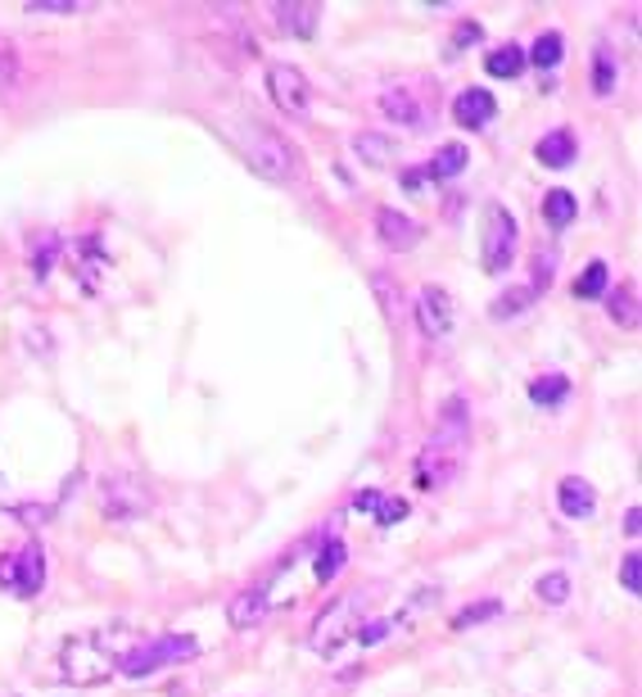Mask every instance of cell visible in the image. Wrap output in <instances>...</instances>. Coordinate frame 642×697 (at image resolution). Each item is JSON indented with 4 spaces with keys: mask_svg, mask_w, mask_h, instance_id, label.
Listing matches in <instances>:
<instances>
[{
    "mask_svg": "<svg viewBox=\"0 0 642 697\" xmlns=\"http://www.w3.org/2000/svg\"><path fill=\"white\" fill-rule=\"evenodd\" d=\"M467 458H471V408L462 394H457V399L444 404L431 440L416 453V484L421 490H448V484L462 476Z\"/></svg>",
    "mask_w": 642,
    "mask_h": 697,
    "instance_id": "cell-1",
    "label": "cell"
},
{
    "mask_svg": "<svg viewBox=\"0 0 642 697\" xmlns=\"http://www.w3.org/2000/svg\"><path fill=\"white\" fill-rule=\"evenodd\" d=\"M122 634L113 625L105 629H86V634H73V639L64 644V652H59V671H64L69 684H105L109 675H118V661H122Z\"/></svg>",
    "mask_w": 642,
    "mask_h": 697,
    "instance_id": "cell-2",
    "label": "cell"
},
{
    "mask_svg": "<svg viewBox=\"0 0 642 697\" xmlns=\"http://www.w3.org/2000/svg\"><path fill=\"white\" fill-rule=\"evenodd\" d=\"M366 625H372V621L362 616V598L349 593L340 602H330V608L317 616L308 644H313L317 657L335 661V657H344L349 648H366Z\"/></svg>",
    "mask_w": 642,
    "mask_h": 697,
    "instance_id": "cell-3",
    "label": "cell"
},
{
    "mask_svg": "<svg viewBox=\"0 0 642 697\" xmlns=\"http://www.w3.org/2000/svg\"><path fill=\"white\" fill-rule=\"evenodd\" d=\"M240 149L267 181H286L294 172V145L267 123H244L240 128Z\"/></svg>",
    "mask_w": 642,
    "mask_h": 697,
    "instance_id": "cell-4",
    "label": "cell"
},
{
    "mask_svg": "<svg viewBox=\"0 0 642 697\" xmlns=\"http://www.w3.org/2000/svg\"><path fill=\"white\" fill-rule=\"evenodd\" d=\"M195 652H199V644H195V639H186V634H163V639H149V644H136V648L122 652L118 675H128V680H145V675L163 671V665L191 661Z\"/></svg>",
    "mask_w": 642,
    "mask_h": 697,
    "instance_id": "cell-5",
    "label": "cell"
},
{
    "mask_svg": "<svg viewBox=\"0 0 642 697\" xmlns=\"http://www.w3.org/2000/svg\"><path fill=\"white\" fill-rule=\"evenodd\" d=\"M516 240H521V223L507 204L488 200L484 204V272L488 277H502L516 259Z\"/></svg>",
    "mask_w": 642,
    "mask_h": 697,
    "instance_id": "cell-6",
    "label": "cell"
},
{
    "mask_svg": "<svg viewBox=\"0 0 642 697\" xmlns=\"http://www.w3.org/2000/svg\"><path fill=\"white\" fill-rule=\"evenodd\" d=\"M0 585H5L14 598H37L46 585V553L37 543H23L5 562H0Z\"/></svg>",
    "mask_w": 642,
    "mask_h": 697,
    "instance_id": "cell-7",
    "label": "cell"
},
{
    "mask_svg": "<svg viewBox=\"0 0 642 697\" xmlns=\"http://www.w3.org/2000/svg\"><path fill=\"white\" fill-rule=\"evenodd\" d=\"M267 96L281 113L303 118L313 109V82L303 77V69H294V64H271L267 69Z\"/></svg>",
    "mask_w": 642,
    "mask_h": 697,
    "instance_id": "cell-8",
    "label": "cell"
},
{
    "mask_svg": "<svg viewBox=\"0 0 642 697\" xmlns=\"http://www.w3.org/2000/svg\"><path fill=\"white\" fill-rule=\"evenodd\" d=\"M416 326L425 340H444L452 331V295L444 286H421L416 295Z\"/></svg>",
    "mask_w": 642,
    "mask_h": 697,
    "instance_id": "cell-9",
    "label": "cell"
},
{
    "mask_svg": "<svg viewBox=\"0 0 642 697\" xmlns=\"http://www.w3.org/2000/svg\"><path fill=\"white\" fill-rule=\"evenodd\" d=\"M452 118L462 128H471V132H480V128H488L498 118V100H494V91H484V86H471V91H462V96L452 100Z\"/></svg>",
    "mask_w": 642,
    "mask_h": 697,
    "instance_id": "cell-10",
    "label": "cell"
},
{
    "mask_svg": "<svg viewBox=\"0 0 642 697\" xmlns=\"http://www.w3.org/2000/svg\"><path fill=\"white\" fill-rule=\"evenodd\" d=\"M380 109H385V118H393L399 128H412V132H421L425 123H431V113H425V105L416 100L412 86H389L380 96Z\"/></svg>",
    "mask_w": 642,
    "mask_h": 697,
    "instance_id": "cell-11",
    "label": "cell"
},
{
    "mask_svg": "<svg viewBox=\"0 0 642 697\" xmlns=\"http://www.w3.org/2000/svg\"><path fill=\"white\" fill-rule=\"evenodd\" d=\"M271 19L281 23V33H290V37H303V41H308V37L317 33L322 5H313V0H277V5H271Z\"/></svg>",
    "mask_w": 642,
    "mask_h": 697,
    "instance_id": "cell-12",
    "label": "cell"
},
{
    "mask_svg": "<svg viewBox=\"0 0 642 697\" xmlns=\"http://www.w3.org/2000/svg\"><path fill=\"white\" fill-rule=\"evenodd\" d=\"M557 507H561V517L570 521H593V512H597V490L589 480H579V476H566L557 484Z\"/></svg>",
    "mask_w": 642,
    "mask_h": 697,
    "instance_id": "cell-13",
    "label": "cell"
},
{
    "mask_svg": "<svg viewBox=\"0 0 642 697\" xmlns=\"http://www.w3.org/2000/svg\"><path fill=\"white\" fill-rule=\"evenodd\" d=\"M376 236H380V245L385 250H412L416 240H421V227L408 218V214H399V208H380L376 214Z\"/></svg>",
    "mask_w": 642,
    "mask_h": 697,
    "instance_id": "cell-14",
    "label": "cell"
},
{
    "mask_svg": "<svg viewBox=\"0 0 642 697\" xmlns=\"http://www.w3.org/2000/svg\"><path fill=\"white\" fill-rule=\"evenodd\" d=\"M534 155H538V164H543V168H570V164H574V155H579L574 132H566V128L547 132V136L534 145Z\"/></svg>",
    "mask_w": 642,
    "mask_h": 697,
    "instance_id": "cell-15",
    "label": "cell"
},
{
    "mask_svg": "<svg viewBox=\"0 0 642 697\" xmlns=\"http://www.w3.org/2000/svg\"><path fill=\"white\" fill-rule=\"evenodd\" d=\"M353 507H358V512H372L380 526H399V521L408 517V498H389V494H380V490H362V494L353 498Z\"/></svg>",
    "mask_w": 642,
    "mask_h": 697,
    "instance_id": "cell-16",
    "label": "cell"
},
{
    "mask_svg": "<svg viewBox=\"0 0 642 697\" xmlns=\"http://www.w3.org/2000/svg\"><path fill=\"white\" fill-rule=\"evenodd\" d=\"M267 612H271V608H267V593H263V585H254V589L235 593V598H231V608H227V616H231V625H235V629H250V625H258Z\"/></svg>",
    "mask_w": 642,
    "mask_h": 697,
    "instance_id": "cell-17",
    "label": "cell"
},
{
    "mask_svg": "<svg viewBox=\"0 0 642 697\" xmlns=\"http://www.w3.org/2000/svg\"><path fill=\"white\" fill-rule=\"evenodd\" d=\"M606 313H610V322L616 326H638V286L633 281H625V286H616V290H606Z\"/></svg>",
    "mask_w": 642,
    "mask_h": 697,
    "instance_id": "cell-18",
    "label": "cell"
},
{
    "mask_svg": "<svg viewBox=\"0 0 642 697\" xmlns=\"http://www.w3.org/2000/svg\"><path fill=\"white\" fill-rule=\"evenodd\" d=\"M308 557H313V580L330 585L335 575L344 570V543L340 539H326V543H317V553H308Z\"/></svg>",
    "mask_w": 642,
    "mask_h": 697,
    "instance_id": "cell-19",
    "label": "cell"
},
{
    "mask_svg": "<svg viewBox=\"0 0 642 697\" xmlns=\"http://www.w3.org/2000/svg\"><path fill=\"white\" fill-rule=\"evenodd\" d=\"M574 218H579V204H574L570 191H547V195H543V223L553 227V231L570 227Z\"/></svg>",
    "mask_w": 642,
    "mask_h": 697,
    "instance_id": "cell-20",
    "label": "cell"
},
{
    "mask_svg": "<svg viewBox=\"0 0 642 697\" xmlns=\"http://www.w3.org/2000/svg\"><path fill=\"white\" fill-rule=\"evenodd\" d=\"M521 69H525V50L521 46H498V50L484 55V73L488 77H521Z\"/></svg>",
    "mask_w": 642,
    "mask_h": 697,
    "instance_id": "cell-21",
    "label": "cell"
},
{
    "mask_svg": "<svg viewBox=\"0 0 642 697\" xmlns=\"http://www.w3.org/2000/svg\"><path fill=\"white\" fill-rule=\"evenodd\" d=\"M525 59H530L534 69L553 73V69L561 64V59H566V37H561V33H543V37L530 46V55H525Z\"/></svg>",
    "mask_w": 642,
    "mask_h": 697,
    "instance_id": "cell-22",
    "label": "cell"
},
{
    "mask_svg": "<svg viewBox=\"0 0 642 697\" xmlns=\"http://www.w3.org/2000/svg\"><path fill=\"white\" fill-rule=\"evenodd\" d=\"M353 149H358V159H362L366 168H385L389 155H393V141L380 136V132H358V136H353Z\"/></svg>",
    "mask_w": 642,
    "mask_h": 697,
    "instance_id": "cell-23",
    "label": "cell"
},
{
    "mask_svg": "<svg viewBox=\"0 0 642 697\" xmlns=\"http://www.w3.org/2000/svg\"><path fill=\"white\" fill-rule=\"evenodd\" d=\"M467 164H471V149L452 141V145H444V149H439V155H435L431 164H425V177H439V181H448V177H457V172H462Z\"/></svg>",
    "mask_w": 642,
    "mask_h": 697,
    "instance_id": "cell-24",
    "label": "cell"
},
{
    "mask_svg": "<svg viewBox=\"0 0 642 697\" xmlns=\"http://www.w3.org/2000/svg\"><path fill=\"white\" fill-rule=\"evenodd\" d=\"M530 399H534L538 408H561V404L570 399V381H566L561 372L538 376V381H530Z\"/></svg>",
    "mask_w": 642,
    "mask_h": 697,
    "instance_id": "cell-25",
    "label": "cell"
},
{
    "mask_svg": "<svg viewBox=\"0 0 642 697\" xmlns=\"http://www.w3.org/2000/svg\"><path fill=\"white\" fill-rule=\"evenodd\" d=\"M534 593H538V602H547V608H561V602L570 598V575H566V570H547V575H538Z\"/></svg>",
    "mask_w": 642,
    "mask_h": 697,
    "instance_id": "cell-26",
    "label": "cell"
},
{
    "mask_svg": "<svg viewBox=\"0 0 642 697\" xmlns=\"http://www.w3.org/2000/svg\"><path fill=\"white\" fill-rule=\"evenodd\" d=\"M602 295H606V263L593 259V263L574 277V299H602Z\"/></svg>",
    "mask_w": 642,
    "mask_h": 697,
    "instance_id": "cell-27",
    "label": "cell"
},
{
    "mask_svg": "<svg viewBox=\"0 0 642 697\" xmlns=\"http://www.w3.org/2000/svg\"><path fill=\"white\" fill-rule=\"evenodd\" d=\"M530 304H534V290H530V286H521V290H502L498 304H494V317L502 322V317H511V313H525Z\"/></svg>",
    "mask_w": 642,
    "mask_h": 697,
    "instance_id": "cell-28",
    "label": "cell"
},
{
    "mask_svg": "<svg viewBox=\"0 0 642 697\" xmlns=\"http://www.w3.org/2000/svg\"><path fill=\"white\" fill-rule=\"evenodd\" d=\"M498 612H502V602H498V598H488V602H471L467 612H457V616H452V629H471L475 621H488V616H498Z\"/></svg>",
    "mask_w": 642,
    "mask_h": 697,
    "instance_id": "cell-29",
    "label": "cell"
},
{
    "mask_svg": "<svg viewBox=\"0 0 642 697\" xmlns=\"http://www.w3.org/2000/svg\"><path fill=\"white\" fill-rule=\"evenodd\" d=\"M593 91H597V96H610V91H616V59H610V50H606V46L597 50V69H593Z\"/></svg>",
    "mask_w": 642,
    "mask_h": 697,
    "instance_id": "cell-30",
    "label": "cell"
},
{
    "mask_svg": "<svg viewBox=\"0 0 642 697\" xmlns=\"http://www.w3.org/2000/svg\"><path fill=\"white\" fill-rule=\"evenodd\" d=\"M620 585H625V593H642V557H638V549L633 553H625V562H620Z\"/></svg>",
    "mask_w": 642,
    "mask_h": 697,
    "instance_id": "cell-31",
    "label": "cell"
},
{
    "mask_svg": "<svg viewBox=\"0 0 642 697\" xmlns=\"http://www.w3.org/2000/svg\"><path fill=\"white\" fill-rule=\"evenodd\" d=\"M14 82H19V55L10 41H0V96H5Z\"/></svg>",
    "mask_w": 642,
    "mask_h": 697,
    "instance_id": "cell-32",
    "label": "cell"
},
{
    "mask_svg": "<svg viewBox=\"0 0 642 697\" xmlns=\"http://www.w3.org/2000/svg\"><path fill=\"white\" fill-rule=\"evenodd\" d=\"M27 14H73L82 10V0H27Z\"/></svg>",
    "mask_w": 642,
    "mask_h": 697,
    "instance_id": "cell-33",
    "label": "cell"
},
{
    "mask_svg": "<svg viewBox=\"0 0 642 697\" xmlns=\"http://www.w3.org/2000/svg\"><path fill=\"white\" fill-rule=\"evenodd\" d=\"M484 37V27L480 23H462V27H457V37H452V46L457 50H467V41H480Z\"/></svg>",
    "mask_w": 642,
    "mask_h": 697,
    "instance_id": "cell-34",
    "label": "cell"
},
{
    "mask_svg": "<svg viewBox=\"0 0 642 697\" xmlns=\"http://www.w3.org/2000/svg\"><path fill=\"white\" fill-rule=\"evenodd\" d=\"M638 517H642V512H638V503H633V507L625 512V534H629V539H638V526H642Z\"/></svg>",
    "mask_w": 642,
    "mask_h": 697,
    "instance_id": "cell-35",
    "label": "cell"
},
{
    "mask_svg": "<svg viewBox=\"0 0 642 697\" xmlns=\"http://www.w3.org/2000/svg\"><path fill=\"white\" fill-rule=\"evenodd\" d=\"M421 181H425V168H408V172H403V187H408V191H416Z\"/></svg>",
    "mask_w": 642,
    "mask_h": 697,
    "instance_id": "cell-36",
    "label": "cell"
}]
</instances>
